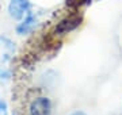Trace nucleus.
Here are the masks:
<instances>
[{"mask_svg": "<svg viewBox=\"0 0 122 115\" xmlns=\"http://www.w3.org/2000/svg\"><path fill=\"white\" fill-rule=\"evenodd\" d=\"M7 110H8L7 103L3 99H0V115H7Z\"/></svg>", "mask_w": 122, "mask_h": 115, "instance_id": "nucleus-7", "label": "nucleus"}, {"mask_svg": "<svg viewBox=\"0 0 122 115\" xmlns=\"http://www.w3.org/2000/svg\"><path fill=\"white\" fill-rule=\"evenodd\" d=\"M83 22L81 15L79 14H71L68 16H65L64 19H61L60 22L56 24L54 27V34L56 35H66L72 31H75Z\"/></svg>", "mask_w": 122, "mask_h": 115, "instance_id": "nucleus-2", "label": "nucleus"}, {"mask_svg": "<svg viewBox=\"0 0 122 115\" xmlns=\"http://www.w3.org/2000/svg\"><path fill=\"white\" fill-rule=\"evenodd\" d=\"M16 52V46L11 38L5 35H0V65H4L12 60Z\"/></svg>", "mask_w": 122, "mask_h": 115, "instance_id": "nucleus-4", "label": "nucleus"}, {"mask_svg": "<svg viewBox=\"0 0 122 115\" xmlns=\"http://www.w3.org/2000/svg\"><path fill=\"white\" fill-rule=\"evenodd\" d=\"M69 115H87L84 111H81V110H76V111H73L72 114H69Z\"/></svg>", "mask_w": 122, "mask_h": 115, "instance_id": "nucleus-8", "label": "nucleus"}, {"mask_svg": "<svg viewBox=\"0 0 122 115\" xmlns=\"http://www.w3.org/2000/svg\"><path fill=\"white\" fill-rule=\"evenodd\" d=\"M10 79H11V72L7 71V69L0 68V83L7 81V80H10Z\"/></svg>", "mask_w": 122, "mask_h": 115, "instance_id": "nucleus-6", "label": "nucleus"}, {"mask_svg": "<svg viewBox=\"0 0 122 115\" xmlns=\"http://www.w3.org/2000/svg\"><path fill=\"white\" fill-rule=\"evenodd\" d=\"M38 26V18L33 11H29L26 14V16L20 20V23H18V26L15 27L18 35H29L37 29Z\"/></svg>", "mask_w": 122, "mask_h": 115, "instance_id": "nucleus-5", "label": "nucleus"}, {"mask_svg": "<svg viewBox=\"0 0 122 115\" xmlns=\"http://www.w3.org/2000/svg\"><path fill=\"white\" fill-rule=\"evenodd\" d=\"M52 111L53 103L50 97L42 95L33 97L27 106V115H52Z\"/></svg>", "mask_w": 122, "mask_h": 115, "instance_id": "nucleus-1", "label": "nucleus"}, {"mask_svg": "<svg viewBox=\"0 0 122 115\" xmlns=\"http://www.w3.org/2000/svg\"><path fill=\"white\" fill-rule=\"evenodd\" d=\"M7 11L14 20H22L26 14L31 11V3L30 0H10Z\"/></svg>", "mask_w": 122, "mask_h": 115, "instance_id": "nucleus-3", "label": "nucleus"}]
</instances>
